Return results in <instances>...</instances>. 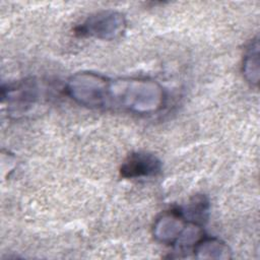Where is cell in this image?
<instances>
[{
	"mask_svg": "<svg viewBox=\"0 0 260 260\" xmlns=\"http://www.w3.org/2000/svg\"><path fill=\"white\" fill-rule=\"evenodd\" d=\"M166 103V91L155 80L138 77L110 79L105 109L139 115L158 112Z\"/></svg>",
	"mask_w": 260,
	"mask_h": 260,
	"instance_id": "cell-1",
	"label": "cell"
},
{
	"mask_svg": "<svg viewBox=\"0 0 260 260\" xmlns=\"http://www.w3.org/2000/svg\"><path fill=\"white\" fill-rule=\"evenodd\" d=\"M109 81L110 78L100 73L82 71L67 80L65 90L73 101L83 107L105 109Z\"/></svg>",
	"mask_w": 260,
	"mask_h": 260,
	"instance_id": "cell-2",
	"label": "cell"
},
{
	"mask_svg": "<svg viewBox=\"0 0 260 260\" xmlns=\"http://www.w3.org/2000/svg\"><path fill=\"white\" fill-rule=\"evenodd\" d=\"M126 26L127 21L122 13L114 10H104L90 15L76 28V32L83 37L111 41L121 37Z\"/></svg>",
	"mask_w": 260,
	"mask_h": 260,
	"instance_id": "cell-3",
	"label": "cell"
},
{
	"mask_svg": "<svg viewBox=\"0 0 260 260\" xmlns=\"http://www.w3.org/2000/svg\"><path fill=\"white\" fill-rule=\"evenodd\" d=\"M37 81L24 80L16 82L12 85H8L7 89H2L3 100L7 99L8 108L13 113L24 114L34 108L40 101L41 91Z\"/></svg>",
	"mask_w": 260,
	"mask_h": 260,
	"instance_id": "cell-4",
	"label": "cell"
},
{
	"mask_svg": "<svg viewBox=\"0 0 260 260\" xmlns=\"http://www.w3.org/2000/svg\"><path fill=\"white\" fill-rule=\"evenodd\" d=\"M181 210H171L156 218L153 225V236L166 245H176L188 224Z\"/></svg>",
	"mask_w": 260,
	"mask_h": 260,
	"instance_id": "cell-5",
	"label": "cell"
},
{
	"mask_svg": "<svg viewBox=\"0 0 260 260\" xmlns=\"http://www.w3.org/2000/svg\"><path fill=\"white\" fill-rule=\"evenodd\" d=\"M161 170V161L151 153H131L122 164L120 174L123 178L136 179L157 175Z\"/></svg>",
	"mask_w": 260,
	"mask_h": 260,
	"instance_id": "cell-6",
	"label": "cell"
},
{
	"mask_svg": "<svg viewBox=\"0 0 260 260\" xmlns=\"http://www.w3.org/2000/svg\"><path fill=\"white\" fill-rule=\"evenodd\" d=\"M193 250L196 252L197 258L225 259L230 257L229 247L219 240L211 238H202Z\"/></svg>",
	"mask_w": 260,
	"mask_h": 260,
	"instance_id": "cell-7",
	"label": "cell"
},
{
	"mask_svg": "<svg viewBox=\"0 0 260 260\" xmlns=\"http://www.w3.org/2000/svg\"><path fill=\"white\" fill-rule=\"evenodd\" d=\"M243 74L247 81L257 85L259 80V44L258 39L253 40L247 47L243 59Z\"/></svg>",
	"mask_w": 260,
	"mask_h": 260,
	"instance_id": "cell-8",
	"label": "cell"
}]
</instances>
